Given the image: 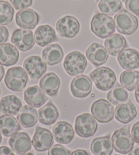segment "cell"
<instances>
[{"instance_id":"29","label":"cell","mask_w":139,"mask_h":155,"mask_svg":"<svg viewBox=\"0 0 139 155\" xmlns=\"http://www.w3.org/2000/svg\"><path fill=\"white\" fill-rule=\"evenodd\" d=\"M18 123L24 128H30L37 122V112L35 108L29 105L22 107L17 116Z\"/></svg>"},{"instance_id":"34","label":"cell","mask_w":139,"mask_h":155,"mask_svg":"<svg viewBox=\"0 0 139 155\" xmlns=\"http://www.w3.org/2000/svg\"><path fill=\"white\" fill-rule=\"evenodd\" d=\"M14 15L15 10L9 2H0V25H9L12 21Z\"/></svg>"},{"instance_id":"23","label":"cell","mask_w":139,"mask_h":155,"mask_svg":"<svg viewBox=\"0 0 139 155\" xmlns=\"http://www.w3.org/2000/svg\"><path fill=\"white\" fill-rule=\"evenodd\" d=\"M60 85V78L53 72L46 74L40 81L41 91L48 96H54L57 94Z\"/></svg>"},{"instance_id":"26","label":"cell","mask_w":139,"mask_h":155,"mask_svg":"<svg viewBox=\"0 0 139 155\" xmlns=\"http://www.w3.org/2000/svg\"><path fill=\"white\" fill-rule=\"evenodd\" d=\"M90 150L94 155H111L113 146L110 135L94 138L90 144Z\"/></svg>"},{"instance_id":"8","label":"cell","mask_w":139,"mask_h":155,"mask_svg":"<svg viewBox=\"0 0 139 155\" xmlns=\"http://www.w3.org/2000/svg\"><path fill=\"white\" fill-rule=\"evenodd\" d=\"M98 128V124L91 114L83 113L76 119L75 129L79 136L84 138L90 137L95 134Z\"/></svg>"},{"instance_id":"4","label":"cell","mask_w":139,"mask_h":155,"mask_svg":"<svg viewBox=\"0 0 139 155\" xmlns=\"http://www.w3.org/2000/svg\"><path fill=\"white\" fill-rule=\"evenodd\" d=\"M111 141L115 150L123 154L129 153L134 145V140L128 127L116 130L113 133Z\"/></svg>"},{"instance_id":"28","label":"cell","mask_w":139,"mask_h":155,"mask_svg":"<svg viewBox=\"0 0 139 155\" xmlns=\"http://www.w3.org/2000/svg\"><path fill=\"white\" fill-rule=\"evenodd\" d=\"M58 117L59 113L57 107L51 101L38 110L39 121L45 125H52L57 120Z\"/></svg>"},{"instance_id":"10","label":"cell","mask_w":139,"mask_h":155,"mask_svg":"<svg viewBox=\"0 0 139 155\" xmlns=\"http://www.w3.org/2000/svg\"><path fill=\"white\" fill-rule=\"evenodd\" d=\"M11 41L20 51L25 52L31 49L35 44L33 33L29 29H18L13 32Z\"/></svg>"},{"instance_id":"16","label":"cell","mask_w":139,"mask_h":155,"mask_svg":"<svg viewBox=\"0 0 139 155\" xmlns=\"http://www.w3.org/2000/svg\"><path fill=\"white\" fill-rule=\"evenodd\" d=\"M8 143L12 150L18 154L27 153L31 148V140L25 132L16 133L10 137Z\"/></svg>"},{"instance_id":"24","label":"cell","mask_w":139,"mask_h":155,"mask_svg":"<svg viewBox=\"0 0 139 155\" xmlns=\"http://www.w3.org/2000/svg\"><path fill=\"white\" fill-rule=\"evenodd\" d=\"M63 57V50L58 44L48 45L42 51L43 60L48 65L52 66L58 64L62 61Z\"/></svg>"},{"instance_id":"25","label":"cell","mask_w":139,"mask_h":155,"mask_svg":"<svg viewBox=\"0 0 139 155\" xmlns=\"http://www.w3.org/2000/svg\"><path fill=\"white\" fill-rule=\"evenodd\" d=\"M22 102L14 95L5 96L0 101V112L5 115L15 116L21 111Z\"/></svg>"},{"instance_id":"43","label":"cell","mask_w":139,"mask_h":155,"mask_svg":"<svg viewBox=\"0 0 139 155\" xmlns=\"http://www.w3.org/2000/svg\"><path fill=\"white\" fill-rule=\"evenodd\" d=\"M4 74H5L4 68H3L2 65L0 63V82L2 81L3 77H4Z\"/></svg>"},{"instance_id":"17","label":"cell","mask_w":139,"mask_h":155,"mask_svg":"<svg viewBox=\"0 0 139 155\" xmlns=\"http://www.w3.org/2000/svg\"><path fill=\"white\" fill-rule=\"evenodd\" d=\"M86 54L90 62L96 67L105 64L109 58L106 48L102 44L97 42L92 44L86 50Z\"/></svg>"},{"instance_id":"30","label":"cell","mask_w":139,"mask_h":155,"mask_svg":"<svg viewBox=\"0 0 139 155\" xmlns=\"http://www.w3.org/2000/svg\"><path fill=\"white\" fill-rule=\"evenodd\" d=\"M21 127L16 119L10 115L0 116V132L5 137H10L20 131Z\"/></svg>"},{"instance_id":"36","label":"cell","mask_w":139,"mask_h":155,"mask_svg":"<svg viewBox=\"0 0 139 155\" xmlns=\"http://www.w3.org/2000/svg\"><path fill=\"white\" fill-rule=\"evenodd\" d=\"M11 4L16 10H22L30 7L33 4V0H10Z\"/></svg>"},{"instance_id":"49","label":"cell","mask_w":139,"mask_h":155,"mask_svg":"<svg viewBox=\"0 0 139 155\" xmlns=\"http://www.w3.org/2000/svg\"><path fill=\"white\" fill-rule=\"evenodd\" d=\"M3 1V0H0V2H2Z\"/></svg>"},{"instance_id":"6","label":"cell","mask_w":139,"mask_h":155,"mask_svg":"<svg viewBox=\"0 0 139 155\" xmlns=\"http://www.w3.org/2000/svg\"><path fill=\"white\" fill-rule=\"evenodd\" d=\"M87 66V60L84 54L79 51L69 53L65 59L63 67L66 72L71 76L81 75Z\"/></svg>"},{"instance_id":"3","label":"cell","mask_w":139,"mask_h":155,"mask_svg":"<svg viewBox=\"0 0 139 155\" xmlns=\"http://www.w3.org/2000/svg\"><path fill=\"white\" fill-rule=\"evenodd\" d=\"M90 77L96 87L102 91L112 88L116 82V76L111 69L107 67L96 68L90 74Z\"/></svg>"},{"instance_id":"33","label":"cell","mask_w":139,"mask_h":155,"mask_svg":"<svg viewBox=\"0 0 139 155\" xmlns=\"http://www.w3.org/2000/svg\"><path fill=\"white\" fill-rule=\"evenodd\" d=\"M120 0H101L99 3V8L102 14L112 16L119 12L122 8Z\"/></svg>"},{"instance_id":"15","label":"cell","mask_w":139,"mask_h":155,"mask_svg":"<svg viewBox=\"0 0 139 155\" xmlns=\"http://www.w3.org/2000/svg\"><path fill=\"white\" fill-rule=\"evenodd\" d=\"M40 21V16L32 9H26L18 11L16 15V25L21 28L33 29Z\"/></svg>"},{"instance_id":"1","label":"cell","mask_w":139,"mask_h":155,"mask_svg":"<svg viewBox=\"0 0 139 155\" xmlns=\"http://www.w3.org/2000/svg\"><path fill=\"white\" fill-rule=\"evenodd\" d=\"M90 29L94 35L100 38H107L115 31L113 18L104 14H96L90 21Z\"/></svg>"},{"instance_id":"48","label":"cell","mask_w":139,"mask_h":155,"mask_svg":"<svg viewBox=\"0 0 139 155\" xmlns=\"http://www.w3.org/2000/svg\"><path fill=\"white\" fill-rule=\"evenodd\" d=\"M113 155H119V154H113Z\"/></svg>"},{"instance_id":"44","label":"cell","mask_w":139,"mask_h":155,"mask_svg":"<svg viewBox=\"0 0 139 155\" xmlns=\"http://www.w3.org/2000/svg\"><path fill=\"white\" fill-rule=\"evenodd\" d=\"M134 96H135V99H136V100H137V103L139 104V87L135 91Z\"/></svg>"},{"instance_id":"37","label":"cell","mask_w":139,"mask_h":155,"mask_svg":"<svg viewBox=\"0 0 139 155\" xmlns=\"http://www.w3.org/2000/svg\"><path fill=\"white\" fill-rule=\"evenodd\" d=\"M125 5L130 12L139 16V0H126Z\"/></svg>"},{"instance_id":"11","label":"cell","mask_w":139,"mask_h":155,"mask_svg":"<svg viewBox=\"0 0 139 155\" xmlns=\"http://www.w3.org/2000/svg\"><path fill=\"white\" fill-rule=\"evenodd\" d=\"M23 68L31 78L33 80L40 79L47 70L46 63L38 56L27 58L23 63Z\"/></svg>"},{"instance_id":"22","label":"cell","mask_w":139,"mask_h":155,"mask_svg":"<svg viewBox=\"0 0 139 155\" xmlns=\"http://www.w3.org/2000/svg\"><path fill=\"white\" fill-rule=\"evenodd\" d=\"M19 52L15 46L10 43L0 44V63L6 66H12L17 63Z\"/></svg>"},{"instance_id":"41","label":"cell","mask_w":139,"mask_h":155,"mask_svg":"<svg viewBox=\"0 0 139 155\" xmlns=\"http://www.w3.org/2000/svg\"><path fill=\"white\" fill-rule=\"evenodd\" d=\"M71 155H89V154L85 150H82V149H77V150L73 151Z\"/></svg>"},{"instance_id":"14","label":"cell","mask_w":139,"mask_h":155,"mask_svg":"<svg viewBox=\"0 0 139 155\" xmlns=\"http://www.w3.org/2000/svg\"><path fill=\"white\" fill-rule=\"evenodd\" d=\"M92 88L90 79L85 75H80L72 80L71 91L72 95L77 98H85L90 95Z\"/></svg>"},{"instance_id":"19","label":"cell","mask_w":139,"mask_h":155,"mask_svg":"<svg viewBox=\"0 0 139 155\" xmlns=\"http://www.w3.org/2000/svg\"><path fill=\"white\" fill-rule=\"evenodd\" d=\"M118 61L124 70H135L139 68V52L133 48L124 49L119 54Z\"/></svg>"},{"instance_id":"40","label":"cell","mask_w":139,"mask_h":155,"mask_svg":"<svg viewBox=\"0 0 139 155\" xmlns=\"http://www.w3.org/2000/svg\"><path fill=\"white\" fill-rule=\"evenodd\" d=\"M0 155H15L13 151L7 146L0 147Z\"/></svg>"},{"instance_id":"21","label":"cell","mask_w":139,"mask_h":155,"mask_svg":"<svg viewBox=\"0 0 139 155\" xmlns=\"http://www.w3.org/2000/svg\"><path fill=\"white\" fill-rule=\"evenodd\" d=\"M35 43L39 46L44 47L57 41V36L54 29L48 25H44L37 27L35 31Z\"/></svg>"},{"instance_id":"46","label":"cell","mask_w":139,"mask_h":155,"mask_svg":"<svg viewBox=\"0 0 139 155\" xmlns=\"http://www.w3.org/2000/svg\"><path fill=\"white\" fill-rule=\"evenodd\" d=\"M2 141V135L1 133H0V143H1Z\"/></svg>"},{"instance_id":"20","label":"cell","mask_w":139,"mask_h":155,"mask_svg":"<svg viewBox=\"0 0 139 155\" xmlns=\"http://www.w3.org/2000/svg\"><path fill=\"white\" fill-rule=\"evenodd\" d=\"M24 99L27 103L35 107H40L48 100V97L37 86H31L24 93Z\"/></svg>"},{"instance_id":"47","label":"cell","mask_w":139,"mask_h":155,"mask_svg":"<svg viewBox=\"0 0 139 155\" xmlns=\"http://www.w3.org/2000/svg\"><path fill=\"white\" fill-rule=\"evenodd\" d=\"M0 95H1V88H0Z\"/></svg>"},{"instance_id":"9","label":"cell","mask_w":139,"mask_h":155,"mask_svg":"<svg viewBox=\"0 0 139 155\" xmlns=\"http://www.w3.org/2000/svg\"><path fill=\"white\" fill-rule=\"evenodd\" d=\"M56 29L60 36L73 38L78 34L80 24L76 18L66 15L58 19L56 25Z\"/></svg>"},{"instance_id":"45","label":"cell","mask_w":139,"mask_h":155,"mask_svg":"<svg viewBox=\"0 0 139 155\" xmlns=\"http://www.w3.org/2000/svg\"><path fill=\"white\" fill-rule=\"evenodd\" d=\"M21 155H34L32 153H24V154H21Z\"/></svg>"},{"instance_id":"32","label":"cell","mask_w":139,"mask_h":155,"mask_svg":"<svg viewBox=\"0 0 139 155\" xmlns=\"http://www.w3.org/2000/svg\"><path fill=\"white\" fill-rule=\"evenodd\" d=\"M128 97L127 91L119 83H117L107 93V98L110 103L115 106L126 102Z\"/></svg>"},{"instance_id":"13","label":"cell","mask_w":139,"mask_h":155,"mask_svg":"<svg viewBox=\"0 0 139 155\" xmlns=\"http://www.w3.org/2000/svg\"><path fill=\"white\" fill-rule=\"evenodd\" d=\"M52 134L56 142L61 144H68L74 137V131L71 124L66 121H59L52 129Z\"/></svg>"},{"instance_id":"27","label":"cell","mask_w":139,"mask_h":155,"mask_svg":"<svg viewBox=\"0 0 139 155\" xmlns=\"http://www.w3.org/2000/svg\"><path fill=\"white\" fill-rule=\"evenodd\" d=\"M105 46L111 55L117 56L126 48L128 44L124 36L119 34H115L106 38Z\"/></svg>"},{"instance_id":"31","label":"cell","mask_w":139,"mask_h":155,"mask_svg":"<svg viewBox=\"0 0 139 155\" xmlns=\"http://www.w3.org/2000/svg\"><path fill=\"white\" fill-rule=\"evenodd\" d=\"M119 82L124 88L129 91H133L139 87V71L126 70L121 73Z\"/></svg>"},{"instance_id":"35","label":"cell","mask_w":139,"mask_h":155,"mask_svg":"<svg viewBox=\"0 0 139 155\" xmlns=\"http://www.w3.org/2000/svg\"><path fill=\"white\" fill-rule=\"evenodd\" d=\"M48 155H71V153L64 146L55 144L49 149Z\"/></svg>"},{"instance_id":"2","label":"cell","mask_w":139,"mask_h":155,"mask_svg":"<svg viewBox=\"0 0 139 155\" xmlns=\"http://www.w3.org/2000/svg\"><path fill=\"white\" fill-rule=\"evenodd\" d=\"M114 22L118 32L126 35L134 34L138 27L137 18L125 9L121 10L115 15Z\"/></svg>"},{"instance_id":"42","label":"cell","mask_w":139,"mask_h":155,"mask_svg":"<svg viewBox=\"0 0 139 155\" xmlns=\"http://www.w3.org/2000/svg\"><path fill=\"white\" fill-rule=\"evenodd\" d=\"M128 155H139V144L136 146L135 147L130 151Z\"/></svg>"},{"instance_id":"7","label":"cell","mask_w":139,"mask_h":155,"mask_svg":"<svg viewBox=\"0 0 139 155\" xmlns=\"http://www.w3.org/2000/svg\"><path fill=\"white\" fill-rule=\"evenodd\" d=\"M90 110L92 115L99 123H109L113 120L115 116L113 105L104 99H100L94 101Z\"/></svg>"},{"instance_id":"51","label":"cell","mask_w":139,"mask_h":155,"mask_svg":"<svg viewBox=\"0 0 139 155\" xmlns=\"http://www.w3.org/2000/svg\"><path fill=\"white\" fill-rule=\"evenodd\" d=\"M122 1H125V0H122Z\"/></svg>"},{"instance_id":"18","label":"cell","mask_w":139,"mask_h":155,"mask_svg":"<svg viewBox=\"0 0 139 155\" xmlns=\"http://www.w3.org/2000/svg\"><path fill=\"white\" fill-rule=\"evenodd\" d=\"M137 115V108L130 100L118 105L115 108V118L119 123H128L134 120Z\"/></svg>"},{"instance_id":"39","label":"cell","mask_w":139,"mask_h":155,"mask_svg":"<svg viewBox=\"0 0 139 155\" xmlns=\"http://www.w3.org/2000/svg\"><path fill=\"white\" fill-rule=\"evenodd\" d=\"M131 134L134 142L136 143H139V121L134 123V125L132 126Z\"/></svg>"},{"instance_id":"50","label":"cell","mask_w":139,"mask_h":155,"mask_svg":"<svg viewBox=\"0 0 139 155\" xmlns=\"http://www.w3.org/2000/svg\"><path fill=\"white\" fill-rule=\"evenodd\" d=\"M98 1H99V0H96V2H98Z\"/></svg>"},{"instance_id":"12","label":"cell","mask_w":139,"mask_h":155,"mask_svg":"<svg viewBox=\"0 0 139 155\" xmlns=\"http://www.w3.org/2000/svg\"><path fill=\"white\" fill-rule=\"evenodd\" d=\"M54 143L53 134L48 129L37 127L32 139V144L36 150L44 152L48 150Z\"/></svg>"},{"instance_id":"38","label":"cell","mask_w":139,"mask_h":155,"mask_svg":"<svg viewBox=\"0 0 139 155\" xmlns=\"http://www.w3.org/2000/svg\"><path fill=\"white\" fill-rule=\"evenodd\" d=\"M9 37V32L5 27L0 25V44H4L7 41Z\"/></svg>"},{"instance_id":"5","label":"cell","mask_w":139,"mask_h":155,"mask_svg":"<svg viewBox=\"0 0 139 155\" xmlns=\"http://www.w3.org/2000/svg\"><path fill=\"white\" fill-rule=\"evenodd\" d=\"M4 82L8 89L18 92L25 88L28 82V74L21 67H13L7 71Z\"/></svg>"}]
</instances>
